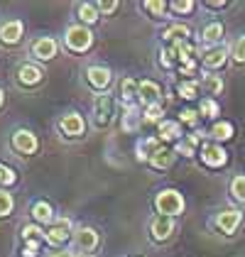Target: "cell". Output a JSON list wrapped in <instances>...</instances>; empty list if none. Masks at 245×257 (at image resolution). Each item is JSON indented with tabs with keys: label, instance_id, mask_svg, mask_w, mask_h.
<instances>
[{
	"label": "cell",
	"instance_id": "cell-1",
	"mask_svg": "<svg viewBox=\"0 0 245 257\" xmlns=\"http://www.w3.org/2000/svg\"><path fill=\"white\" fill-rule=\"evenodd\" d=\"M155 208L160 211V216H182L184 208H186V201L177 189H162L157 196H155Z\"/></svg>",
	"mask_w": 245,
	"mask_h": 257
},
{
	"label": "cell",
	"instance_id": "cell-2",
	"mask_svg": "<svg viewBox=\"0 0 245 257\" xmlns=\"http://www.w3.org/2000/svg\"><path fill=\"white\" fill-rule=\"evenodd\" d=\"M93 44V35L86 25H71L66 30V47L71 52H86Z\"/></svg>",
	"mask_w": 245,
	"mask_h": 257
},
{
	"label": "cell",
	"instance_id": "cell-3",
	"mask_svg": "<svg viewBox=\"0 0 245 257\" xmlns=\"http://www.w3.org/2000/svg\"><path fill=\"white\" fill-rule=\"evenodd\" d=\"M201 162H204L206 167H211V169H221L225 162H228V152H225L218 142L204 145V147H201Z\"/></svg>",
	"mask_w": 245,
	"mask_h": 257
},
{
	"label": "cell",
	"instance_id": "cell-4",
	"mask_svg": "<svg viewBox=\"0 0 245 257\" xmlns=\"http://www.w3.org/2000/svg\"><path fill=\"white\" fill-rule=\"evenodd\" d=\"M150 233H152V240H157V242L169 240L172 233H174V218H169V216L152 218V223H150Z\"/></svg>",
	"mask_w": 245,
	"mask_h": 257
},
{
	"label": "cell",
	"instance_id": "cell-5",
	"mask_svg": "<svg viewBox=\"0 0 245 257\" xmlns=\"http://www.w3.org/2000/svg\"><path fill=\"white\" fill-rule=\"evenodd\" d=\"M240 223H243V213H240V211H235V208L221 211V213L216 216V225H218V230H221V233H225V235L235 233Z\"/></svg>",
	"mask_w": 245,
	"mask_h": 257
},
{
	"label": "cell",
	"instance_id": "cell-6",
	"mask_svg": "<svg viewBox=\"0 0 245 257\" xmlns=\"http://www.w3.org/2000/svg\"><path fill=\"white\" fill-rule=\"evenodd\" d=\"M59 130L64 135H69V138H81L86 133V120L79 113H69V115H64L59 120Z\"/></svg>",
	"mask_w": 245,
	"mask_h": 257
},
{
	"label": "cell",
	"instance_id": "cell-7",
	"mask_svg": "<svg viewBox=\"0 0 245 257\" xmlns=\"http://www.w3.org/2000/svg\"><path fill=\"white\" fill-rule=\"evenodd\" d=\"M93 115H96V125H108L113 118V98L108 93H103L93 100Z\"/></svg>",
	"mask_w": 245,
	"mask_h": 257
},
{
	"label": "cell",
	"instance_id": "cell-8",
	"mask_svg": "<svg viewBox=\"0 0 245 257\" xmlns=\"http://www.w3.org/2000/svg\"><path fill=\"white\" fill-rule=\"evenodd\" d=\"M13 147L20 155H32V152H37V138L30 130H15L13 133Z\"/></svg>",
	"mask_w": 245,
	"mask_h": 257
},
{
	"label": "cell",
	"instance_id": "cell-9",
	"mask_svg": "<svg viewBox=\"0 0 245 257\" xmlns=\"http://www.w3.org/2000/svg\"><path fill=\"white\" fill-rule=\"evenodd\" d=\"M160 96H162L160 83H155V81H140V88H138V100L143 103L145 108H147V105H152V103H160Z\"/></svg>",
	"mask_w": 245,
	"mask_h": 257
},
{
	"label": "cell",
	"instance_id": "cell-10",
	"mask_svg": "<svg viewBox=\"0 0 245 257\" xmlns=\"http://www.w3.org/2000/svg\"><path fill=\"white\" fill-rule=\"evenodd\" d=\"M69 225H71V223H69L66 218H61L54 228H49V230L44 233L47 245H52V247H59V245H64V242L69 240Z\"/></svg>",
	"mask_w": 245,
	"mask_h": 257
},
{
	"label": "cell",
	"instance_id": "cell-11",
	"mask_svg": "<svg viewBox=\"0 0 245 257\" xmlns=\"http://www.w3.org/2000/svg\"><path fill=\"white\" fill-rule=\"evenodd\" d=\"M22 32H25V25L20 20L5 22V25H0V42L3 44H18L22 40Z\"/></svg>",
	"mask_w": 245,
	"mask_h": 257
},
{
	"label": "cell",
	"instance_id": "cell-12",
	"mask_svg": "<svg viewBox=\"0 0 245 257\" xmlns=\"http://www.w3.org/2000/svg\"><path fill=\"white\" fill-rule=\"evenodd\" d=\"M157 138L160 142H179L182 138V122L177 120H162L160 122V130H157Z\"/></svg>",
	"mask_w": 245,
	"mask_h": 257
},
{
	"label": "cell",
	"instance_id": "cell-13",
	"mask_svg": "<svg viewBox=\"0 0 245 257\" xmlns=\"http://www.w3.org/2000/svg\"><path fill=\"white\" fill-rule=\"evenodd\" d=\"M32 54L42 61H49L57 57V42L52 37H40V40L32 44Z\"/></svg>",
	"mask_w": 245,
	"mask_h": 257
},
{
	"label": "cell",
	"instance_id": "cell-14",
	"mask_svg": "<svg viewBox=\"0 0 245 257\" xmlns=\"http://www.w3.org/2000/svg\"><path fill=\"white\" fill-rule=\"evenodd\" d=\"M86 79H88V83H91L93 88L103 91V88L110 86V69H105V66H88Z\"/></svg>",
	"mask_w": 245,
	"mask_h": 257
},
{
	"label": "cell",
	"instance_id": "cell-15",
	"mask_svg": "<svg viewBox=\"0 0 245 257\" xmlns=\"http://www.w3.org/2000/svg\"><path fill=\"white\" fill-rule=\"evenodd\" d=\"M228 49L225 47H211V49H206L204 52V66L206 69H221L225 66V61H228Z\"/></svg>",
	"mask_w": 245,
	"mask_h": 257
},
{
	"label": "cell",
	"instance_id": "cell-16",
	"mask_svg": "<svg viewBox=\"0 0 245 257\" xmlns=\"http://www.w3.org/2000/svg\"><path fill=\"white\" fill-rule=\"evenodd\" d=\"M42 69L40 66H35V64H22L20 69H18V81H20L22 86H37L42 81Z\"/></svg>",
	"mask_w": 245,
	"mask_h": 257
},
{
	"label": "cell",
	"instance_id": "cell-17",
	"mask_svg": "<svg viewBox=\"0 0 245 257\" xmlns=\"http://www.w3.org/2000/svg\"><path fill=\"white\" fill-rule=\"evenodd\" d=\"M201 40L206 44H213V47H221V40H223V25L221 22H208L201 32Z\"/></svg>",
	"mask_w": 245,
	"mask_h": 257
},
{
	"label": "cell",
	"instance_id": "cell-18",
	"mask_svg": "<svg viewBox=\"0 0 245 257\" xmlns=\"http://www.w3.org/2000/svg\"><path fill=\"white\" fill-rule=\"evenodd\" d=\"M157 150H162V142H160V138L143 140V142L138 145V159H140V162H150V159H152V155H155Z\"/></svg>",
	"mask_w": 245,
	"mask_h": 257
},
{
	"label": "cell",
	"instance_id": "cell-19",
	"mask_svg": "<svg viewBox=\"0 0 245 257\" xmlns=\"http://www.w3.org/2000/svg\"><path fill=\"white\" fill-rule=\"evenodd\" d=\"M162 37L167 42H172V44H182V42H189V37H191V30H189L186 25H172L169 30H164Z\"/></svg>",
	"mask_w": 245,
	"mask_h": 257
},
{
	"label": "cell",
	"instance_id": "cell-20",
	"mask_svg": "<svg viewBox=\"0 0 245 257\" xmlns=\"http://www.w3.org/2000/svg\"><path fill=\"white\" fill-rule=\"evenodd\" d=\"M76 245L81 250H93L98 245V233L93 228H79L76 230Z\"/></svg>",
	"mask_w": 245,
	"mask_h": 257
},
{
	"label": "cell",
	"instance_id": "cell-21",
	"mask_svg": "<svg viewBox=\"0 0 245 257\" xmlns=\"http://www.w3.org/2000/svg\"><path fill=\"white\" fill-rule=\"evenodd\" d=\"M174 157H177V152H174V150H167V147H162V150H157V152L152 155L150 164H152L155 169H167V167H172Z\"/></svg>",
	"mask_w": 245,
	"mask_h": 257
},
{
	"label": "cell",
	"instance_id": "cell-22",
	"mask_svg": "<svg viewBox=\"0 0 245 257\" xmlns=\"http://www.w3.org/2000/svg\"><path fill=\"white\" fill-rule=\"evenodd\" d=\"M138 88H140V83L135 79H130V76H125V79L120 81V98L125 100V103H133V100H138Z\"/></svg>",
	"mask_w": 245,
	"mask_h": 257
},
{
	"label": "cell",
	"instance_id": "cell-23",
	"mask_svg": "<svg viewBox=\"0 0 245 257\" xmlns=\"http://www.w3.org/2000/svg\"><path fill=\"white\" fill-rule=\"evenodd\" d=\"M208 135L216 140V142H225V140L233 138V125L228 120H221V122H213V127L208 130Z\"/></svg>",
	"mask_w": 245,
	"mask_h": 257
},
{
	"label": "cell",
	"instance_id": "cell-24",
	"mask_svg": "<svg viewBox=\"0 0 245 257\" xmlns=\"http://www.w3.org/2000/svg\"><path fill=\"white\" fill-rule=\"evenodd\" d=\"M32 218H35V223H54L52 206L44 203V201H37V203L32 206Z\"/></svg>",
	"mask_w": 245,
	"mask_h": 257
},
{
	"label": "cell",
	"instance_id": "cell-25",
	"mask_svg": "<svg viewBox=\"0 0 245 257\" xmlns=\"http://www.w3.org/2000/svg\"><path fill=\"white\" fill-rule=\"evenodd\" d=\"M162 115H164V108H162V103H152V105H147L145 108V113H143V122L145 125H160L162 122Z\"/></svg>",
	"mask_w": 245,
	"mask_h": 257
},
{
	"label": "cell",
	"instance_id": "cell-26",
	"mask_svg": "<svg viewBox=\"0 0 245 257\" xmlns=\"http://www.w3.org/2000/svg\"><path fill=\"white\" fill-rule=\"evenodd\" d=\"M140 122H143V115H138V110L130 105V108L125 110V115H122V130H125V133H135Z\"/></svg>",
	"mask_w": 245,
	"mask_h": 257
},
{
	"label": "cell",
	"instance_id": "cell-27",
	"mask_svg": "<svg viewBox=\"0 0 245 257\" xmlns=\"http://www.w3.org/2000/svg\"><path fill=\"white\" fill-rule=\"evenodd\" d=\"M79 20H81V25H93V22L98 20V8L91 5V3L79 5Z\"/></svg>",
	"mask_w": 245,
	"mask_h": 257
},
{
	"label": "cell",
	"instance_id": "cell-28",
	"mask_svg": "<svg viewBox=\"0 0 245 257\" xmlns=\"http://www.w3.org/2000/svg\"><path fill=\"white\" fill-rule=\"evenodd\" d=\"M177 93H179L184 100L199 98V83H196V81H182L179 88H177Z\"/></svg>",
	"mask_w": 245,
	"mask_h": 257
},
{
	"label": "cell",
	"instance_id": "cell-29",
	"mask_svg": "<svg viewBox=\"0 0 245 257\" xmlns=\"http://www.w3.org/2000/svg\"><path fill=\"white\" fill-rule=\"evenodd\" d=\"M218 113H221V105H218L213 98L201 100V105H199V115H201V118H216Z\"/></svg>",
	"mask_w": 245,
	"mask_h": 257
},
{
	"label": "cell",
	"instance_id": "cell-30",
	"mask_svg": "<svg viewBox=\"0 0 245 257\" xmlns=\"http://www.w3.org/2000/svg\"><path fill=\"white\" fill-rule=\"evenodd\" d=\"M230 196L235 198V201H240V203H245V177L243 174L233 177V181H230Z\"/></svg>",
	"mask_w": 245,
	"mask_h": 257
},
{
	"label": "cell",
	"instance_id": "cell-31",
	"mask_svg": "<svg viewBox=\"0 0 245 257\" xmlns=\"http://www.w3.org/2000/svg\"><path fill=\"white\" fill-rule=\"evenodd\" d=\"M22 237H25V242H44V230L40 225H25Z\"/></svg>",
	"mask_w": 245,
	"mask_h": 257
},
{
	"label": "cell",
	"instance_id": "cell-32",
	"mask_svg": "<svg viewBox=\"0 0 245 257\" xmlns=\"http://www.w3.org/2000/svg\"><path fill=\"white\" fill-rule=\"evenodd\" d=\"M13 208H15V198H13V194H8L5 189H0V218L10 216Z\"/></svg>",
	"mask_w": 245,
	"mask_h": 257
},
{
	"label": "cell",
	"instance_id": "cell-33",
	"mask_svg": "<svg viewBox=\"0 0 245 257\" xmlns=\"http://www.w3.org/2000/svg\"><path fill=\"white\" fill-rule=\"evenodd\" d=\"M145 10H147L152 18H162L164 13L169 10V5L162 3V0H147V3H145Z\"/></svg>",
	"mask_w": 245,
	"mask_h": 257
},
{
	"label": "cell",
	"instance_id": "cell-34",
	"mask_svg": "<svg viewBox=\"0 0 245 257\" xmlns=\"http://www.w3.org/2000/svg\"><path fill=\"white\" fill-rule=\"evenodd\" d=\"M204 88L208 91V96H221V91H223V81H221V76H206Z\"/></svg>",
	"mask_w": 245,
	"mask_h": 257
},
{
	"label": "cell",
	"instance_id": "cell-35",
	"mask_svg": "<svg viewBox=\"0 0 245 257\" xmlns=\"http://www.w3.org/2000/svg\"><path fill=\"white\" fill-rule=\"evenodd\" d=\"M230 57L238 61V64H245V35L243 37H238L235 44H233V49H230Z\"/></svg>",
	"mask_w": 245,
	"mask_h": 257
},
{
	"label": "cell",
	"instance_id": "cell-36",
	"mask_svg": "<svg viewBox=\"0 0 245 257\" xmlns=\"http://www.w3.org/2000/svg\"><path fill=\"white\" fill-rule=\"evenodd\" d=\"M169 10H174L177 15H189L194 10V3L191 0H174V3H169Z\"/></svg>",
	"mask_w": 245,
	"mask_h": 257
},
{
	"label": "cell",
	"instance_id": "cell-37",
	"mask_svg": "<svg viewBox=\"0 0 245 257\" xmlns=\"http://www.w3.org/2000/svg\"><path fill=\"white\" fill-rule=\"evenodd\" d=\"M174 61H179V57H177V49H174V47H169V49H162V52H160V64H162L164 69H169Z\"/></svg>",
	"mask_w": 245,
	"mask_h": 257
},
{
	"label": "cell",
	"instance_id": "cell-38",
	"mask_svg": "<svg viewBox=\"0 0 245 257\" xmlns=\"http://www.w3.org/2000/svg\"><path fill=\"white\" fill-rule=\"evenodd\" d=\"M15 181H18V174H15L10 167L0 164V184H3V186H13Z\"/></svg>",
	"mask_w": 245,
	"mask_h": 257
},
{
	"label": "cell",
	"instance_id": "cell-39",
	"mask_svg": "<svg viewBox=\"0 0 245 257\" xmlns=\"http://www.w3.org/2000/svg\"><path fill=\"white\" fill-rule=\"evenodd\" d=\"M179 122H186V125H196L199 122V110H191V108H186L179 113Z\"/></svg>",
	"mask_w": 245,
	"mask_h": 257
},
{
	"label": "cell",
	"instance_id": "cell-40",
	"mask_svg": "<svg viewBox=\"0 0 245 257\" xmlns=\"http://www.w3.org/2000/svg\"><path fill=\"white\" fill-rule=\"evenodd\" d=\"M96 8H98V13H103V15H110V13H115V10H118V3H115V0H110V3H103V0H101Z\"/></svg>",
	"mask_w": 245,
	"mask_h": 257
},
{
	"label": "cell",
	"instance_id": "cell-41",
	"mask_svg": "<svg viewBox=\"0 0 245 257\" xmlns=\"http://www.w3.org/2000/svg\"><path fill=\"white\" fill-rule=\"evenodd\" d=\"M42 242H25V250H22V257H37Z\"/></svg>",
	"mask_w": 245,
	"mask_h": 257
},
{
	"label": "cell",
	"instance_id": "cell-42",
	"mask_svg": "<svg viewBox=\"0 0 245 257\" xmlns=\"http://www.w3.org/2000/svg\"><path fill=\"white\" fill-rule=\"evenodd\" d=\"M206 8H211V10H223V8H228V3L225 0H216V3H204Z\"/></svg>",
	"mask_w": 245,
	"mask_h": 257
},
{
	"label": "cell",
	"instance_id": "cell-43",
	"mask_svg": "<svg viewBox=\"0 0 245 257\" xmlns=\"http://www.w3.org/2000/svg\"><path fill=\"white\" fill-rule=\"evenodd\" d=\"M49 257H74V255H71V252H61V250H52Z\"/></svg>",
	"mask_w": 245,
	"mask_h": 257
},
{
	"label": "cell",
	"instance_id": "cell-44",
	"mask_svg": "<svg viewBox=\"0 0 245 257\" xmlns=\"http://www.w3.org/2000/svg\"><path fill=\"white\" fill-rule=\"evenodd\" d=\"M3 98H5V96H3V91H0V105H3Z\"/></svg>",
	"mask_w": 245,
	"mask_h": 257
}]
</instances>
